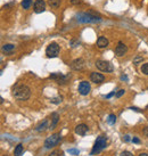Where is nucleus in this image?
<instances>
[{
  "label": "nucleus",
  "instance_id": "nucleus-1",
  "mask_svg": "<svg viewBox=\"0 0 148 156\" xmlns=\"http://www.w3.org/2000/svg\"><path fill=\"white\" fill-rule=\"evenodd\" d=\"M13 96L17 100L21 101H25L31 97V90L30 88L25 86V84H21L17 83L16 86H14L13 88Z\"/></svg>",
  "mask_w": 148,
  "mask_h": 156
},
{
  "label": "nucleus",
  "instance_id": "nucleus-2",
  "mask_svg": "<svg viewBox=\"0 0 148 156\" xmlns=\"http://www.w3.org/2000/svg\"><path fill=\"white\" fill-rule=\"evenodd\" d=\"M107 146V138L105 136H99L97 140L95 141V145L92 147V151L90 153V155H96V154H99L103 149H105Z\"/></svg>",
  "mask_w": 148,
  "mask_h": 156
},
{
  "label": "nucleus",
  "instance_id": "nucleus-3",
  "mask_svg": "<svg viewBox=\"0 0 148 156\" xmlns=\"http://www.w3.org/2000/svg\"><path fill=\"white\" fill-rule=\"evenodd\" d=\"M76 21L80 23H98L101 21L100 17H97L96 15H92V14H87V13H80L76 16Z\"/></svg>",
  "mask_w": 148,
  "mask_h": 156
},
{
  "label": "nucleus",
  "instance_id": "nucleus-4",
  "mask_svg": "<svg viewBox=\"0 0 148 156\" xmlns=\"http://www.w3.org/2000/svg\"><path fill=\"white\" fill-rule=\"evenodd\" d=\"M61 140H62V134H61V132L52 134V136L48 137V138L44 140V147H46V148L55 147V146H57L58 144L61 143Z\"/></svg>",
  "mask_w": 148,
  "mask_h": 156
},
{
  "label": "nucleus",
  "instance_id": "nucleus-5",
  "mask_svg": "<svg viewBox=\"0 0 148 156\" xmlns=\"http://www.w3.org/2000/svg\"><path fill=\"white\" fill-rule=\"evenodd\" d=\"M59 51H61V47L56 42H51L47 47V49H46V55L49 58H55V57H57L59 55Z\"/></svg>",
  "mask_w": 148,
  "mask_h": 156
},
{
  "label": "nucleus",
  "instance_id": "nucleus-6",
  "mask_svg": "<svg viewBox=\"0 0 148 156\" xmlns=\"http://www.w3.org/2000/svg\"><path fill=\"white\" fill-rule=\"evenodd\" d=\"M96 67L99 71H103V72H106V73H111V72L114 71L113 64H111L109 62H106V61H97Z\"/></svg>",
  "mask_w": 148,
  "mask_h": 156
},
{
  "label": "nucleus",
  "instance_id": "nucleus-7",
  "mask_svg": "<svg viewBox=\"0 0 148 156\" xmlns=\"http://www.w3.org/2000/svg\"><path fill=\"white\" fill-rule=\"evenodd\" d=\"M49 78L52 79V80H55L58 84H65V83H67V81L71 79V75L70 74L63 75V74H61V73H54V74H51Z\"/></svg>",
  "mask_w": 148,
  "mask_h": 156
},
{
  "label": "nucleus",
  "instance_id": "nucleus-8",
  "mask_svg": "<svg viewBox=\"0 0 148 156\" xmlns=\"http://www.w3.org/2000/svg\"><path fill=\"white\" fill-rule=\"evenodd\" d=\"M79 94L82 96H87L89 95V92L91 90V88H90V83L88 82V81H82V82L79 84Z\"/></svg>",
  "mask_w": 148,
  "mask_h": 156
},
{
  "label": "nucleus",
  "instance_id": "nucleus-9",
  "mask_svg": "<svg viewBox=\"0 0 148 156\" xmlns=\"http://www.w3.org/2000/svg\"><path fill=\"white\" fill-rule=\"evenodd\" d=\"M84 66H86V62H84V59H82V58L74 59V61L72 62V64H71V67H72V69H74V71H82V69H84Z\"/></svg>",
  "mask_w": 148,
  "mask_h": 156
},
{
  "label": "nucleus",
  "instance_id": "nucleus-10",
  "mask_svg": "<svg viewBox=\"0 0 148 156\" xmlns=\"http://www.w3.org/2000/svg\"><path fill=\"white\" fill-rule=\"evenodd\" d=\"M126 51H128V47L123 44L122 41H120L118 44V46H116V48H115V54H116L118 57H122L125 55Z\"/></svg>",
  "mask_w": 148,
  "mask_h": 156
},
{
  "label": "nucleus",
  "instance_id": "nucleus-11",
  "mask_svg": "<svg viewBox=\"0 0 148 156\" xmlns=\"http://www.w3.org/2000/svg\"><path fill=\"white\" fill-rule=\"evenodd\" d=\"M90 80H91V82L96 83V84H99V83H103L105 80V76L103 74L100 73H97V72H92L90 74Z\"/></svg>",
  "mask_w": 148,
  "mask_h": 156
},
{
  "label": "nucleus",
  "instance_id": "nucleus-12",
  "mask_svg": "<svg viewBox=\"0 0 148 156\" xmlns=\"http://www.w3.org/2000/svg\"><path fill=\"white\" fill-rule=\"evenodd\" d=\"M44 9H46V2H44V0H37L34 2V12L37 14H40L44 12Z\"/></svg>",
  "mask_w": 148,
  "mask_h": 156
},
{
  "label": "nucleus",
  "instance_id": "nucleus-13",
  "mask_svg": "<svg viewBox=\"0 0 148 156\" xmlns=\"http://www.w3.org/2000/svg\"><path fill=\"white\" fill-rule=\"evenodd\" d=\"M88 131H89V128H88L87 124H79V126L75 128V132H76L79 136H86Z\"/></svg>",
  "mask_w": 148,
  "mask_h": 156
},
{
  "label": "nucleus",
  "instance_id": "nucleus-14",
  "mask_svg": "<svg viewBox=\"0 0 148 156\" xmlns=\"http://www.w3.org/2000/svg\"><path fill=\"white\" fill-rule=\"evenodd\" d=\"M108 46V40L105 37H99L97 39V47L98 48H106Z\"/></svg>",
  "mask_w": 148,
  "mask_h": 156
},
{
  "label": "nucleus",
  "instance_id": "nucleus-15",
  "mask_svg": "<svg viewBox=\"0 0 148 156\" xmlns=\"http://www.w3.org/2000/svg\"><path fill=\"white\" fill-rule=\"evenodd\" d=\"M48 128H50V126H48V119H46L44 122H41L39 126H37V129L35 130L38 131V132H44L46 129H48Z\"/></svg>",
  "mask_w": 148,
  "mask_h": 156
},
{
  "label": "nucleus",
  "instance_id": "nucleus-16",
  "mask_svg": "<svg viewBox=\"0 0 148 156\" xmlns=\"http://www.w3.org/2000/svg\"><path fill=\"white\" fill-rule=\"evenodd\" d=\"M58 121H59V115H58V113H52L51 114V124H50V128H49V129H54V128L57 126Z\"/></svg>",
  "mask_w": 148,
  "mask_h": 156
},
{
  "label": "nucleus",
  "instance_id": "nucleus-17",
  "mask_svg": "<svg viewBox=\"0 0 148 156\" xmlns=\"http://www.w3.org/2000/svg\"><path fill=\"white\" fill-rule=\"evenodd\" d=\"M23 152H24V147H23V145L22 144H18L17 146L15 147V149H14V155L21 156L23 154Z\"/></svg>",
  "mask_w": 148,
  "mask_h": 156
},
{
  "label": "nucleus",
  "instance_id": "nucleus-18",
  "mask_svg": "<svg viewBox=\"0 0 148 156\" xmlns=\"http://www.w3.org/2000/svg\"><path fill=\"white\" fill-rule=\"evenodd\" d=\"M14 49H15V46L12 44H7L2 46V51H5V52H12Z\"/></svg>",
  "mask_w": 148,
  "mask_h": 156
},
{
  "label": "nucleus",
  "instance_id": "nucleus-19",
  "mask_svg": "<svg viewBox=\"0 0 148 156\" xmlns=\"http://www.w3.org/2000/svg\"><path fill=\"white\" fill-rule=\"evenodd\" d=\"M49 6L51 8H58L61 6V0H49Z\"/></svg>",
  "mask_w": 148,
  "mask_h": 156
},
{
  "label": "nucleus",
  "instance_id": "nucleus-20",
  "mask_svg": "<svg viewBox=\"0 0 148 156\" xmlns=\"http://www.w3.org/2000/svg\"><path fill=\"white\" fill-rule=\"evenodd\" d=\"M115 122H116V116L114 114L108 115V117H107V123L111 124V126H113V124H115Z\"/></svg>",
  "mask_w": 148,
  "mask_h": 156
},
{
  "label": "nucleus",
  "instance_id": "nucleus-21",
  "mask_svg": "<svg viewBox=\"0 0 148 156\" xmlns=\"http://www.w3.org/2000/svg\"><path fill=\"white\" fill-rule=\"evenodd\" d=\"M32 5V0H22V7L24 9H29Z\"/></svg>",
  "mask_w": 148,
  "mask_h": 156
},
{
  "label": "nucleus",
  "instance_id": "nucleus-22",
  "mask_svg": "<svg viewBox=\"0 0 148 156\" xmlns=\"http://www.w3.org/2000/svg\"><path fill=\"white\" fill-rule=\"evenodd\" d=\"M48 156H64V153H63V151H61V149H56V151H54V152L50 153Z\"/></svg>",
  "mask_w": 148,
  "mask_h": 156
},
{
  "label": "nucleus",
  "instance_id": "nucleus-23",
  "mask_svg": "<svg viewBox=\"0 0 148 156\" xmlns=\"http://www.w3.org/2000/svg\"><path fill=\"white\" fill-rule=\"evenodd\" d=\"M141 72L145 74V75H148V63H145L141 66Z\"/></svg>",
  "mask_w": 148,
  "mask_h": 156
},
{
  "label": "nucleus",
  "instance_id": "nucleus-24",
  "mask_svg": "<svg viewBox=\"0 0 148 156\" xmlns=\"http://www.w3.org/2000/svg\"><path fill=\"white\" fill-rule=\"evenodd\" d=\"M62 99H63L62 97H56V98H52V99L50 100V101H51L52 104H61V103H62Z\"/></svg>",
  "mask_w": 148,
  "mask_h": 156
},
{
  "label": "nucleus",
  "instance_id": "nucleus-25",
  "mask_svg": "<svg viewBox=\"0 0 148 156\" xmlns=\"http://www.w3.org/2000/svg\"><path fill=\"white\" fill-rule=\"evenodd\" d=\"M140 62H143V57H141V56H137L135 58V61H133V64H135V65H138Z\"/></svg>",
  "mask_w": 148,
  "mask_h": 156
},
{
  "label": "nucleus",
  "instance_id": "nucleus-26",
  "mask_svg": "<svg viewBox=\"0 0 148 156\" xmlns=\"http://www.w3.org/2000/svg\"><path fill=\"white\" fill-rule=\"evenodd\" d=\"M70 44L72 47H78V46H80V41H78V40H72L70 42Z\"/></svg>",
  "mask_w": 148,
  "mask_h": 156
},
{
  "label": "nucleus",
  "instance_id": "nucleus-27",
  "mask_svg": "<svg viewBox=\"0 0 148 156\" xmlns=\"http://www.w3.org/2000/svg\"><path fill=\"white\" fill-rule=\"evenodd\" d=\"M124 92H125V90H124V89H120V90L118 91V92H116V97H118V98H120V97H122L123 95H124Z\"/></svg>",
  "mask_w": 148,
  "mask_h": 156
},
{
  "label": "nucleus",
  "instance_id": "nucleus-28",
  "mask_svg": "<svg viewBox=\"0 0 148 156\" xmlns=\"http://www.w3.org/2000/svg\"><path fill=\"white\" fill-rule=\"evenodd\" d=\"M69 153L72 154V155H79V154H80V152H79L78 149H73V148H72V149H69Z\"/></svg>",
  "mask_w": 148,
  "mask_h": 156
},
{
  "label": "nucleus",
  "instance_id": "nucleus-29",
  "mask_svg": "<svg viewBox=\"0 0 148 156\" xmlns=\"http://www.w3.org/2000/svg\"><path fill=\"white\" fill-rule=\"evenodd\" d=\"M121 156H133V154L130 152H128V151H124V152L121 153Z\"/></svg>",
  "mask_w": 148,
  "mask_h": 156
},
{
  "label": "nucleus",
  "instance_id": "nucleus-30",
  "mask_svg": "<svg viewBox=\"0 0 148 156\" xmlns=\"http://www.w3.org/2000/svg\"><path fill=\"white\" fill-rule=\"evenodd\" d=\"M82 2V0H71V4L72 5H79Z\"/></svg>",
  "mask_w": 148,
  "mask_h": 156
},
{
  "label": "nucleus",
  "instance_id": "nucleus-31",
  "mask_svg": "<svg viewBox=\"0 0 148 156\" xmlns=\"http://www.w3.org/2000/svg\"><path fill=\"white\" fill-rule=\"evenodd\" d=\"M114 95H116V92H115V91H113V92H111L109 95L106 96V98H111V97H112V96H114Z\"/></svg>",
  "mask_w": 148,
  "mask_h": 156
},
{
  "label": "nucleus",
  "instance_id": "nucleus-32",
  "mask_svg": "<svg viewBox=\"0 0 148 156\" xmlns=\"http://www.w3.org/2000/svg\"><path fill=\"white\" fill-rule=\"evenodd\" d=\"M144 134L146 136V137H148V126H146L144 129Z\"/></svg>",
  "mask_w": 148,
  "mask_h": 156
},
{
  "label": "nucleus",
  "instance_id": "nucleus-33",
  "mask_svg": "<svg viewBox=\"0 0 148 156\" xmlns=\"http://www.w3.org/2000/svg\"><path fill=\"white\" fill-rule=\"evenodd\" d=\"M132 143H135V144H139L140 143V140L138 138H133L132 139Z\"/></svg>",
  "mask_w": 148,
  "mask_h": 156
},
{
  "label": "nucleus",
  "instance_id": "nucleus-34",
  "mask_svg": "<svg viewBox=\"0 0 148 156\" xmlns=\"http://www.w3.org/2000/svg\"><path fill=\"white\" fill-rule=\"evenodd\" d=\"M123 140H124V141H130V136H125V137L123 138Z\"/></svg>",
  "mask_w": 148,
  "mask_h": 156
},
{
  "label": "nucleus",
  "instance_id": "nucleus-35",
  "mask_svg": "<svg viewBox=\"0 0 148 156\" xmlns=\"http://www.w3.org/2000/svg\"><path fill=\"white\" fill-rule=\"evenodd\" d=\"M139 156H148L147 153H141V154H139Z\"/></svg>",
  "mask_w": 148,
  "mask_h": 156
},
{
  "label": "nucleus",
  "instance_id": "nucleus-36",
  "mask_svg": "<svg viewBox=\"0 0 148 156\" xmlns=\"http://www.w3.org/2000/svg\"><path fill=\"white\" fill-rule=\"evenodd\" d=\"M121 79H122V80H128V78H126L125 75H122V76H121Z\"/></svg>",
  "mask_w": 148,
  "mask_h": 156
}]
</instances>
